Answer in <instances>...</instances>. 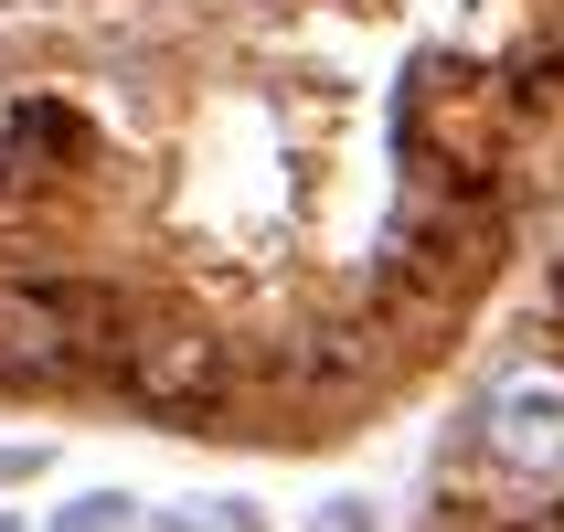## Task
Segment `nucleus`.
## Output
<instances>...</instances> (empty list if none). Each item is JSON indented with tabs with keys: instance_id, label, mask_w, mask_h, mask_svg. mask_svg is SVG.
<instances>
[{
	"instance_id": "obj_1",
	"label": "nucleus",
	"mask_w": 564,
	"mask_h": 532,
	"mask_svg": "<svg viewBox=\"0 0 564 532\" xmlns=\"http://www.w3.org/2000/svg\"><path fill=\"white\" fill-rule=\"evenodd\" d=\"M469 458L501 490H522V501H564V351L554 341H522L501 362V373L479 383L469 405Z\"/></svg>"
},
{
	"instance_id": "obj_2",
	"label": "nucleus",
	"mask_w": 564,
	"mask_h": 532,
	"mask_svg": "<svg viewBox=\"0 0 564 532\" xmlns=\"http://www.w3.org/2000/svg\"><path fill=\"white\" fill-rule=\"evenodd\" d=\"M118 362V298L86 278H0V383H75Z\"/></svg>"
},
{
	"instance_id": "obj_3",
	"label": "nucleus",
	"mask_w": 564,
	"mask_h": 532,
	"mask_svg": "<svg viewBox=\"0 0 564 532\" xmlns=\"http://www.w3.org/2000/svg\"><path fill=\"white\" fill-rule=\"evenodd\" d=\"M118 383L160 415H203L224 405V341L192 330V319H160V330H118Z\"/></svg>"
},
{
	"instance_id": "obj_4",
	"label": "nucleus",
	"mask_w": 564,
	"mask_h": 532,
	"mask_svg": "<svg viewBox=\"0 0 564 532\" xmlns=\"http://www.w3.org/2000/svg\"><path fill=\"white\" fill-rule=\"evenodd\" d=\"M118 511L128 501H75V522H54V532H118Z\"/></svg>"
}]
</instances>
